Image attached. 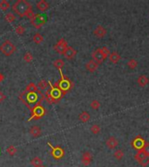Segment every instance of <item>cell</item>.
Returning <instances> with one entry per match:
<instances>
[{"mask_svg": "<svg viewBox=\"0 0 149 167\" xmlns=\"http://www.w3.org/2000/svg\"><path fill=\"white\" fill-rule=\"evenodd\" d=\"M12 10L20 17H26L27 13L31 10H32L31 4L25 0H18L13 4Z\"/></svg>", "mask_w": 149, "mask_h": 167, "instance_id": "1", "label": "cell"}, {"mask_svg": "<svg viewBox=\"0 0 149 167\" xmlns=\"http://www.w3.org/2000/svg\"><path fill=\"white\" fill-rule=\"evenodd\" d=\"M0 50L2 51L3 54H4L5 56L8 57L14 53V51L16 50V46L10 42V40H6L1 45Z\"/></svg>", "mask_w": 149, "mask_h": 167, "instance_id": "2", "label": "cell"}, {"mask_svg": "<svg viewBox=\"0 0 149 167\" xmlns=\"http://www.w3.org/2000/svg\"><path fill=\"white\" fill-rule=\"evenodd\" d=\"M41 100H42V99H41ZM41 100H40L39 102L38 105H36V106H35V108L33 109V111H32V116L31 117V118L29 119V120H31V119H33L34 118H36V119H39L41 117H43V116L45 115V109L43 108V106H41V105H40V102H41Z\"/></svg>", "mask_w": 149, "mask_h": 167, "instance_id": "3", "label": "cell"}, {"mask_svg": "<svg viewBox=\"0 0 149 167\" xmlns=\"http://www.w3.org/2000/svg\"><path fill=\"white\" fill-rule=\"evenodd\" d=\"M31 23L36 29H39L42 25H44L45 21V19H44V17L42 15L35 14L34 17L31 19Z\"/></svg>", "mask_w": 149, "mask_h": 167, "instance_id": "4", "label": "cell"}, {"mask_svg": "<svg viewBox=\"0 0 149 167\" xmlns=\"http://www.w3.org/2000/svg\"><path fill=\"white\" fill-rule=\"evenodd\" d=\"M145 144H146L145 139L142 138L140 135L137 136L136 138H134V139H133V140L132 141V143H131L133 148L135 149V150H137V151L142 150V148L144 147Z\"/></svg>", "mask_w": 149, "mask_h": 167, "instance_id": "5", "label": "cell"}, {"mask_svg": "<svg viewBox=\"0 0 149 167\" xmlns=\"http://www.w3.org/2000/svg\"><path fill=\"white\" fill-rule=\"evenodd\" d=\"M92 60H93L94 62H96L98 65L102 64V63L104 62V60L106 59V58H105V56L103 55V53H102L100 48L96 49L92 53Z\"/></svg>", "mask_w": 149, "mask_h": 167, "instance_id": "6", "label": "cell"}, {"mask_svg": "<svg viewBox=\"0 0 149 167\" xmlns=\"http://www.w3.org/2000/svg\"><path fill=\"white\" fill-rule=\"evenodd\" d=\"M48 144V145L51 146V155H52V157H54V158H56V159H60L61 157L64 156V150L62 149V148L60 147H53L51 144H50L49 142L47 143Z\"/></svg>", "mask_w": 149, "mask_h": 167, "instance_id": "7", "label": "cell"}, {"mask_svg": "<svg viewBox=\"0 0 149 167\" xmlns=\"http://www.w3.org/2000/svg\"><path fill=\"white\" fill-rule=\"evenodd\" d=\"M68 46H67V42L66 41L65 39H60L58 43H57V45L54 46V49L55 50L58 52V53H60V54H63L64 53V51L66 50V49L67 48Z\"/></svg>", "mask_w": 149, "mask_h": 167, "instance_id": "8", "label": "cell"}, {"mask_svg": "<svg viewBox=\"0 0 149 167\" xmlns=\"http://www.w3.org/2000/svg\"><path fill=\"white\" fill-rule=\"evenodd\" d=\"M107 30L105 29L103 26H101V25H98V26L95 28V30H93V34H94L97 38H99V39L104 38V37L107 35Z\"/></svg>", "mask_w": 149, "mask_h": 167, "instance_id": "9", "label": "cell"}, {"mask_svg": "<svg viewBox=\"0 0 149 167\" xmlns=\"http://www.w3.org/2000/svg\"><path fill=\"white\" fill-rule=\"evenodd\" d=\"M106 145L109 149H115L119 145V140L115 137L112 136V137H109L107 138V140L106 142Z\"/></svg>", "mask_w": 149, "mask_h": 167, "instance_id": "10", "label": "cell"}, {"mask_svg": "<svg viewBox=\"0 0 149 167\" xmlns=\"http://www.w3.org/2000/svg\"><path fill=\"white\" fill-rule=\"evenodd\" d=\"M76 54H77V51H76V50L73 49L72 47H67L66 50L64 51V53H63V55L65 56V58L67 59H72L75 56H76Z\"/></svg>", "mask_w": 149, "mask_h": 167, "instance_id": "11", "label": "cell"}, {"mask_svg": "<svg viewBox=\"0 0 149 167\" xmlns=\"http://www.w3.org/2000/svg\"><path fill=\"white\" fill-rule=\"evenodd\" d=\"M92 158V154L90 153L89 151H86V152H84L83 155H82V157H81V163H82L85 166H89L90 164H91Z\"/></svg>", "mask_w": 149, "mask_h": 167, "instance_id": "12", "label": "cell"}, {"mask_svg": "<svg viewBox=\"0 0 149 167\" xmlns=\"http://www.w3.org/2000/svg\"><path fill=\"white\" fill-rule=\"evenodd\" d=\"M86 70H87L88 71H90V72H94L96 70L99 68V65L92 59V60H90V61H88V62L86 63Z\"/></svg>", "mask_w": 149, "mask_h": 167, "instance_id": "13", "label": "cell"}, {"mask_svg": "<svg viewBox=\"0 0 149 167\" xmlns=\"http://www.w3.org/2000/svg\"><path fill=\"white\" fill-rule=\"evenodd\" d=\"M137 83L140 87H145L148 85L149 79L146 75H140L137 79Z\"/></svg>", "mask_w": 149, "mask_h": 167, "instance_id": "14", "label": "cell"}, {"mask_svg": "<svg viewBox=\"0 0 149 167\" xmlns=\"http://www.w3.org/2000/svg\"><path fill=\"white\" fill-rule=\"evenodd\" d=\"M30 133L33 138H39L42 133V131H41L39 126L35 125V126H32L30 129Z\"/></svg>", "mask_w": 149, "mask_h": 167, "instance_id": "15", "label": "cell"}, {"mask_svg": "<svg viewBox=\"0 0 149 167\" xmlns=\"http://www.w3.org/2000/svg\"><path fill=\"white\" fill-rule=\"evenodd\" d=\"M60 73H61V76H62V79H61V81L60 82V88L62 89V90H68V89L70 88L69 80L65 79L64 76H63V74H62V72H61V70H60Z\"/></svg>", "mask_w": 149, "mask_h": 167, "instance_id": "16", "label": "cell"}, {"mask_svg": "<svg viewBox=\"0 0 149 167\" xmlns=\"http://www.w3.org/2000/svg\"><path fill=\"white\" fill-rule=\"evenodd\" d=\"M120 59H121V57L117 51H112V52L110 53L109 60L112 64H117L120 60Z\"/></svg>", "mask_w": 149, "mask_h": 167, "instance_id": "17", "label": "cell"}, {"mask_svg": "<svg viewBox=\"0 0 149 167\" xmlns=\"http://www.w3.org/2000/svg\"><path fill=\"white\" fill-rule=\"evenodd\" d=\"M37 8L41 11H45L49 8V4L45 0H40L37 3Z\"/></svg>", "mask_w": 149, "mask_h": 167, "instance_id": "18", "label": "cell"}, {"mask_svg": "<svg viewBox=\"0 0 149 167\" xmlns=\"http://www.w3.org/2000/svg\"><path fill=\"white\" fill-rule=\"evenodd\" d=\"M147 157V155L145 154V152L142 151V150H139V151H138V152L136 153V155L134 156V158H135V160L139 163V164H140L145 158Z\"/></svg>", "mask_w": 149, "mask_h": 167, "instance_id": "19", "label": "cell"}, {"mask_svg": "<svg viewBox=\"0 0 149 167\" xmlns=\"http://www.w3.org/2000/svg\"><path fill=\"white\" fill-rule=\"evenodd\" d=\"M79 118H80V120L82 123H86V122H88L90 120L91 116H90V114L87 111H83V112H81L80 114Z\"/></svg>", "mask_w": 149, "mask_h": 167, "instance_id": "20", "label": "cell"}, {"mask_svg": "<svg viewBox=\"0 0 149 167\" xmlns=\"http://www.w3.org/2000/svg\"><path fill=\"white\" fill-rule=\"evenodd\" d=\"M50 95H51V98H53V99L56 101V99L60 97L61 92H60V91L58 88H54V87H52V89H51V91H50Z\"/></svg>", "mask_w": 149, "mask_h": 167, "instance_id": "21", "label": "cell"}, {"mask_svg": "<svg viewBox=\"0 0 149 167\" xmlns=\"http://www.w3.org/2000/svg\"><path fill=\"white\" fill-rule=\"evenodd\" d=\"M26 91L28 93H37L39 91V89H38V86L35 85V84L33 83H30L27 86H26Z\"/></svg>", "mask_w": 149, "mask_h": 167, "instance_id": "22", "label": "cell"}, {"mask_svg": "<svg viewBox=\"0 0 149 167\" xmlns=\"http://www.w3.org/2000/svg\"><path fill=\"white\" fill-rule=\"evenodd\" d=\"M31 164L34 167H39L41 166H43V160L40 157H35L31 160Z\"/></svg>", "mask_w": 149, "mask_h": 167, "instance_id": "23", "label": "cell"}, {"mask_svg": "<svg viewBox=\"0 0 149 167\" xmlns=\"http://www.w3.org/2000/svg\"><path fill=\"white\" fill-rule=\"evenodd\" d=\"M26 99H27L28 102L33 104V103H35V102L38 100V95H37V93H31H31H28V94H27Z\"/></svg>", "mask_w": 149, "mask_h": 167, "instance_id": "24", "label": "cell"}, {"mask_svg": "<svg viewBox=\"0 0 149 167\" xmlns=\"http://www.w3.org/2000/svg\"><path fill=\"white\" fill-rule=\"evenodd\" d=\"M10 7V3L6 0H2L0 2V9L2 10H8Z\"/></svg>", "mask_w": 149, "mask_h": 167, "instance_id": "25", "label": "cell"}, {"mask_svg": "<svg viewBox=\"0 0 149 167\" xmlns=\"http://www.w3.org/2000/svg\"><path fill=\"white\" fill-rule=\"evenodd\" d=\"M127 66L129 67L130 69H135V68L138 66V61H137L136 59H130L129 61L127 62Z\"/></svg>", "mask_w": 149, "mask_h": 167, "instance_id": "26", "label": "cell"}, {"mask_svg": "<svg viewBox=\"0 0 149 167\" xmlns=\"http://www.w3.org/2000/svg\"><path fill=\"white\" fill-rule=\"evenodd\" d=\"M33 41H34L35 44L39 45V44H41V43L44 41V38L42 37V35H40L39 33H36V34L33 36Z\"/></svg>", "mask_w": 149, "mask_h": 167, "instance_id": "27", "label": "cell"}, {"mask_svg": "<svg viewBox=\"0 0 149 167\" xmlns=\"http://www.w3.org/2000/svg\"><path fill=\"white\" fill-rule=\"evenodd\" d=\"M6 152L10 155V156H14L17 153V148L14 145H10L9 147L6 149Z\"/></svg>", "mask_w": 149, "mask_h": 167, "instance_id": "28", "label": "cell"}, {"mask_svg": "<svg viewBox=\"0 0 149 167\" xmlns=\"http://www.w3.org/2000/svg\"><path fill=\"white\" fill-rule=\"evenodd\" d=\"M48 82L45 81V80H41L39 81V83L38 84V87L40 89V90H45V89L48 87Z\"/></svg>", "mask_w": 149, "mask_h": 167, "instance_id": "29", "label": "cell"}, {"mask_svg": "<svg viewBox=\"0 0 149 167\" xmlns=\"http://www.w3.org/2000/svg\"><path fill=\"white\" fill-rule=\"evenodd\" d=\"M113 156L118 160H120V159H122V157H124V151L122 150H117V151H115Z\"/></svg>", "mask_w": 149, "mask_h": 167, "instance_id": "30", "label": "cell"}, {"mask_svg": "<svg viewBox=\"0 0 149 167\" xmlns=\"http://www.w3.org/2000/svg\"><path fill=\"white\" fill-rule=\"evenodd\" d=\"M53 65H54L55 67H57V68H59L60 70H61V68L65 65V63H64L63 60H61V59H58V60H55V61L53 62Z\"/></svg>", "mask_w": 149, "mask_h": 167, "instance_id": "31", "label": "cell"}, {"mask_svg": "<svg viewBox=\"0 0 149 167\" xmlns=\"http://www.w3.org/2000/svg\"><path fill=\"white\" fill-rule=\"evenodd\" d=\"M4 19L6 21H8L9 23H12L13 21H15L16 20V17L12 14V13H7V14H5V16H4Z\"/></svg>", "mask_w": 149, "mask_h": 167, "instance_id": "32", "label": "cell"}, {"mask_svg": "<svg viewBox=\"0 0 149 167\" xmlns=\"http://www.w3.org/2000/svg\"><path fill=\"white\" fill-rule=\"evenodd\" d=\"M91 105V108L93 109V110H99V108L100 107V103L98 100H92L90 104Z\"/></svg>", "mask_w": 149, "mask_h": 167, "instance_id": "33", "label": "cell"}, {"mask_svg": "<svg viewBox=\"0 0 149 167\" xmlns=\"http://www.w3.org/2000/svg\"><path fill=\"white\" fill-rule=\"evenodd\" d=\"M91 131H92V134H98L100 132V126H99V125H92V127H91Z\"/></svg>", "mask_w": 149, "mask_h": 167, "instance_id": "34", "label": "cell"}, {"mask_svg": "<svg viewBox=\"0 0 149 167\" xmlns=\"http://www.w3.org/2000/svg\"><path fill=\"white\" fill-rule=\"evenodd\" d=\"M32 59H33V57H32V55L31 54L30 52H26V53L25 54V56H24V60H25L26 63H31V62L32 61Z\"/></svg>", "mask_w": 149, "mask_h": 167, "instance_id": "35", "label": "cell"}, {"mask_svg": "<svg viewBox=\"0 0 149 167\" xmlns=\"http://www.w3.org/2000/svg\"><path fill=\"white\" fill-rule=\"evenodd\" d=\"M100 50H101V51H102V53H103V55L105 56V58L107 59L108 56L110 55V50H109V49L107 47V46H104V47H102V48H100Z\"/></svg>", "mask_w": 149, "mask_h": 167, "instance_id": "36", "label": "cell"}, {"mask_svg": "<svg viewBox=\"0 0 149 167\" xmlns=\"http://www.w3.org/2000/svg\"><path fill=\"white\" fill-rule=\"evenodd\" d=\"M15 30H16V33L19 34V35H23L25 33V28L23 26H21V25H19Z\"/></svg>", "mask_w": 149, "mask_h": 167, "instance_id": "37", "label": "cell"}, {"mask_svg": "<svg viewBox=\"0 0 149 167\" xmlns=\"http://www.w3.org/2000/svg\"><path fill=\"white\" fill-rule=\"evenodd\" d=\"M142 151L145 152V154L147 156H149V142H146L144 147L142 148Z\"/></svg>", "mask_w": 149, "mask_h": 167, "instance_id": "38", "label": "cell"}, {"mask_svg": "<svg viewBox=\"0 0 149 167\" xmlns=\"http://www.w3.org/2000/svg\"><path fill=\"white\" fill-rule=\"evenodd\" d=\"M141 166H143V167H146L147 166H148L149 165V156H147V157L139 164Z\"/></svg>", "mask_w": 149, "mask_h": 167, "instance_id": "39", "label": "cell"}, {"mask_svg": "<svg viewBox=\"0 0 149 167\" xmlns=\"http://www.w3.org/2000/svg\"><path fill=\"white\" fill-rule=\"evenodd\" d=\"M5 98H6V97H5V95H4L3 92H1V91H0V103H1V102H3V101L5 99Z\"/></svg>", "mask_w": 149, "mask_h": 167, "instance_id": "40", "label": "cell"}, {"mask_svg": "<svg viewBox=\"0 0 149 167\" xmlns=\"http://www.w3.org/2000/svg\"><path fill=\"white\" fill-rule=\"evenodd\" d=\"M2 79H3V76H2V75H1V74H0V81H1V80H2Z\"/></svg>", "mask_w": 149, "mask_h": 167, "instance_id": "41", "label": "cell"}, {"mask_svg": "<svg viewBox=\"0 0 149 167\" xmlns=\"http://www.w3.org/2000/svg\"><path fill=\"white\" fill-rule=\"evenodd\" d=\"M39 167H45L44 166H39Z\"/></svg>", "mask_w": 149, "mask_h": 167, "instance_id": "42", "label": "cell"}]
</instances>
